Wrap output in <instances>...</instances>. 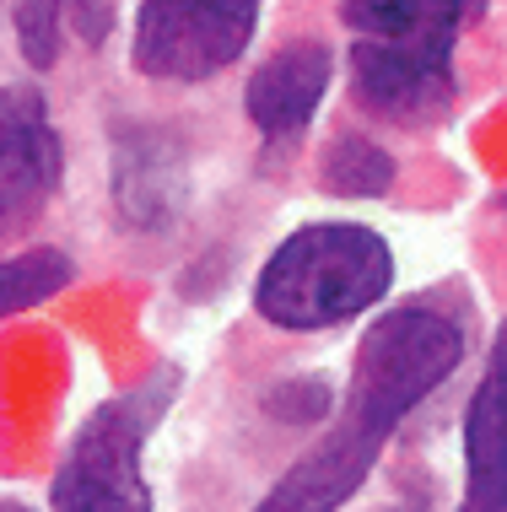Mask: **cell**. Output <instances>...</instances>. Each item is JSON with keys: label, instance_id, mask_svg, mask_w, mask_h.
Returning a JSON list of instances; mask_svg holds the SVG:
<instances>
[{"label": "cell", "instance_id": "obj_1", "mask_svg": "<svg viewBox=\"0 0 507 512\" xmlns=\"http://www.w3.org/2000/svg\"><path fill=\"white\" fill-rule=\"evenodd\" d=\"M464 356V335L437 308H394L383 313L356 345V372L346 389L335 432H324L254 512H340L373 475L394 426L427 399Z\"/></svg>", "mask_w": 507, "mask_h": 512}, {"label": "cell", "instance_id": "obj_2", "mask_svg": "<svg viewBox=\"0 0 507 512\" xmlns=\"http://www.w3.org/2000/svg\"><path fill=\"white\" fill-rule=\"evenodd\" d=\"M389 281L394 254L373 227L319 221V227L292 232L265 259L254 302L276 329H330L367 313L389 292Z\"/></svg>", "mask_w": 507, "mask_h": 512}, {"label": "cell", "instance_id": "obj_3", "mask_svg": "<svg viewBox=\"0 0 507 512\" xmlns=\"http://www.w3.org/2000/svg\"><path fill=\"white\" fill-rule=\"evenodd\" d=\"M173 378H152L125 399H108L81 421L60 469H54V512H152V491L141 475V442L162 421Z\"/></svg>", "mask_w": 507, "mask_h": 512}, {"label": "cell", "instance_id": "obj_4", "mask_svg": "<svg viewBox=\"0 0 507 512\" xmlns=\"http://www.w3.org/2000/svg\"><path fill=\"white\" fill-rule=\"evenodd\" d=\"M259 0H146L135 22V71L157 81L222 76L254 44Z\"/></svg>", "mask_w": 507, "mask_h": 512}, {"label": "cell", "instance_id": "obj_5", "mask_svg": "<svg viewBox=\"0 0 507 512\" xmlns=\"http://www.w3.org/2000/svg\"><path fill=\"white\" fill-rule=\"evenodd\" d=\"M351 76H356V98L362 108H373L389 124H432L448 114L459 92L454 76V49H432V44H389V38H362L351 54Z\"/></svg>", "mask_w": 507, "mask_h": 512}, {"label": "cell", "instance_id": "obj_6", "mask_svg": "<svg viewBox=\"0 0 507 512\" xmlns=\"http://www.w3.org/2000/svg\"><path fill=\"white\" fill-rule=\"evenodd\" d=\"M65 146L44 114V98L27 87L0 92V238H22L49 195L60 189Z\"/></svg>", "mask_w": 507, "mask_h": 512}, {"label": "cell", "instance_id": "obj_7", "mask_svg": "<svg viewBox=\"0 0 507 512\" xmlns=\"http://www.w3.org/2000/svg\"><path fill=\"white\" fill-rule=\"evenodd\" d=\"M454 512H507V324L464 410V496Z\"/></svg>", "mask_w": 507, "mask_h": 512}, {"label": "cell", "instance_id": "obj_8", "mask_svg": "<svg viewBox=\"0 0 507 512\" xmlns=\"http://www.w3.org/2000/svg\"><path fill=\"white\" fill-rule=\"evenodd\" d=\"M330 71H335L330 49L313 44V38L276 49L249 81V119L265 135H297L319 114L324 92H330Z\"/></svg>", "mask_w": 507, "mask_h": 512}, {"label": "cell", "instance_id": "obj_9", "mask_svg": "<svg viewBox=\"0 0 507 512\" xmlns=\"http://www.w3.org/2000/svg\"><path fill=\"white\" fill-rule=\"evenodd\" d=\"M481 17L486 0H346L356 38H389V44L454 49Z\"/></svg>", "mask_w": 507, "mask_h": 512}, {"label": "cell", "instance_id": "obj_10", "mask_svg": "<svg viewBox=\"0 0 507 512\" xmlns=\"http://www.w3.org/2000/svg\"><path fill=\"white\" fill-rule=\"evenodd\" d=\"M114 195H119L130 221L157 227V221H168L178 211V200H184V168H178L157 141L152 146H125L119 151V173H114Z\"/></svg>", "mask_w": 507, "mask_h": 512}, {"label": "cell", "instance_id": "obj_11", "mask_svg": "<svg viewBox=\"0 0 507 512\" xmlns=\"http://www.w3.org/2000/svg\"><path fill=\"white\" fill-rule=\"evenodd\" d=\"M324 189L340 200H373V195H389L394 184V157L373 141H362V135H340V141L324 151Z\"/></svg>", "mask_w": 507, "mask_h": 512}, {"label": "cell", "instance_id": "obj_12", "mask_svg": "<svg viewBox=\"0 0 507 512\" xmlns=\"http://www.w3.org/2000/svg\"><path fill=\"white\" fill-rule=\"evenodd\" d=\"M65 281H71V254L60 248H27V254L0 259V318L49 302Z\"/></svg>", "mask_w": 507, "mask_h": 512}, {"label": "cell", "instance_id": "obj_13", "mask_svg": "<svg viewBox=\"0 0 507 512\" xmlns=\"http://www.w3.org/2000/svg\"><path fill=\"white\" fill-rule=\"evenodd\" d=\"M65 11L60 0H17V49L33 71H49L60 60V38H65Z\"/></svg>", "mask_w": 507, "mask_h": 512}, {"label": "cell", "instance_id": "obj_14", "mask_svg": "<svg viewBox=\"0 0 507 512\" xmlns=\"http://www.w3.org/2000/svg\"><path fill=\"white\" fill-rule=\"evenodd\" d=\"M319 410H330L324 383H286V389L270 394V415L276 421H313Z\"/></svg>", "mask_w": 507, "mask_h": 512}, {"label": "cell", "instance_id": "obj_15", "mask_svg": "<svg viewBox=\"0 0 507 512\" xmlns=\"http://www.w3.org/2000/svg\"><path fill=\"white\" fill-rule=\"evenodd\" d=\"M71 17H76V27H81V38H98L108 33V6H87V0H71Z\"/></svg>", "mask_w": 507, "mask_h": 512}, {"label": "cell", "instance_id": "obj_16", "mask_svg": "<svg viewBox=\"0 0 507 512\" xmlns=\"http://www.w3.org/2000/svg\"><path fill=\"white\" fill-rule=\"evenodd\" d=\"M0 512H27L22 502H0Z\"/></svg>", "mask_w": 507, "mask_h": 512}, {"label": "cell", "instance_id": "obj_17", "mask_svg": "<svg viewBox=\"0 0 507 512\" xmlns=\"http://www.w3.org/2000/svg\"><path fill=\"white\" fill-rule=\"evenodd\" d=\"M502 205H507V200H502Z\"/></svg>", "mask_w": 507, "mask_h": 512}]
</instances>
